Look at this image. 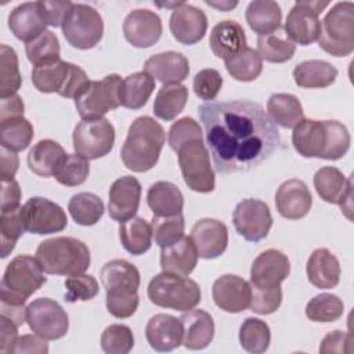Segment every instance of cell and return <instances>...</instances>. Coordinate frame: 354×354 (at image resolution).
<instances>
[{
	"instance_id": "cell-31",
	"label": "cell",
	"mask_w": 354,
	"mask_h": 354,
	"mask_svg": "<svg viewBox=\"0 0 354 354\" xmlns=\"http://www.w3.org/2000/svg\"><path fill=\"white\" fill-rule=\"evenodd\" d=\"M198 252L189 236H183L177 242L162 248L160 250V268L165 272L188 277L196 263Z\"/></svg>"
},
{
	"instance_id": "cell-13",
	"label": "cell",
	"mask_w": 354,
	"mask_h": 354,
	"mask_svg": "<svg viewBox=\"0 0 354 354\" xmlns=\"http://www.w3.org/2000/svg\"><path fill=\"white\" fill-rule=\"evenodd\" d=\"M72 140L77 155L87 160L100 159L113 148L115 127L105 118L83 119L75 126Z\"/></svg>"
},
{
	"instance_id": "cell-14",
	"label": "cell",
	"mask_w": 354,
	"mask_h": 354,
	"mask_svg": "<svg viewBox=\"0 0 354 354\" xmlns=\"http://www.w3.org/2000/svg\"><path fill=\"white\" fill-rule=\"evenodd\" d=\"M26 322L33 330L46 340H57L66 335L69 317L66 311L53 299L39 297L26 307Z\"/></svg>"
},
{
	"instance_id": "cell-64",
	"label": "cell",
	"mask_w": 354,
	"mask_h": 354,
	"mask_svg": "<svg viewBox=\"0 0 354 354\" xmlns=\"http://www.w3.org/2000/svg\"><path fill=\"white\" fill-rule=\"evenodd\" d=\"M207 6H210V7H214V8H217V10H221V11H230L231 8H234V7H236L238 6V3L236 1H221V3H218V1H205Z\"/></svg>"
},
{
	"instance_id": "cell-55",
	"label": "cell",
	"mask_w": 354,
	"mask_h": 354,
	"mask_svg": "<svg viewBox=\"0 0 354 354\" xmlns=\"http://www.w3.org/2000/svg\"><path fill=\"white\" fill-rule=\"evenodd\" d=\"M282 303V289L281 286L261 289L252 286V299L249 308L260 315L272 314L279 308Z\"/></svg>"
},
{
	"instance_id": "cell-27",
	"label": "cell",
	"mask_w": 354,
	"mask_h": 354,
	"mask_svg": "<svg viewBox=\"0 0 354 354\" xmlns=\"http://www.w3.org/2000/svg\"><path fill=\"white\" fill-rule=\"evenodd\" d=\"M144 72L163 84H176L188 77L189 62L177 51H165L151 55L144 62Z\"/></svg>"
},
{
	"instance_id": "cell-21",
	"label": "cell",
	"mask_w": 354,
	"mask_h": 354,
	"mask_svg": "<svg viewBox=\"0 0 354 354\" xmlns=\"http://www.w3.org/2000/svg\"><path fill=\"white\" fill-rule=\"evenodd\" d=\"M212 296L218 308L236 314L245 311L252 299V286L243 278L234 274H224L217 278L212 288Z\"/></svg>"
},
{
	"instance_id": "cell-3",
	"label": "cell",
	"mask_w": 354,
	"mask_h": 354,
	"mask_svg": "<svg viewBox=\"0 0 354 354\" xmlns=\"http://www.w3.org/2000/svg\"><path fill=\"white\" fill-rule=\"evenodd\" d=\"M165 141L166 133L160 123L151 116H138L130 124L120 149L123 165L134 173L151 170L159 160Z\"/></svg>"
},
{
	"instance_id": "cell-11",
	"label": "cell",
	"mask_w": 354,
	"mask_h": 354,
	"mask_svg": "<svg viewBox=\"0 0 354 354\" xmlns=\"http://www.w3.org/2000/svg\"><path fill=\"white\" fill-rule=\"evenodd\" d=\"M178 165L188 188L199 194H209L214 189L216 178L210 166V155L203 138H194L184 142L177 151Z\"/></svg>"
},
{
	"instance_id": "cell-45",
	"label": "cell",
	"mask_w": 354,
	"mask_h": 354,
	"mask_svg": "<svg viewBox=\"0 0 354 354\" xmlns=\"http://www.w3.org/2000/svg\"><path fill=\"white\" fill-rule=\"evenodd\" d=\"M271 342V332L267 322L249 317L239 328V343L243 350L253 354L267 351Z\"/></svg>"
},
{
	"instance_id": "cell-57",
	"label": "cell",
	"mask_w": 354,
	"mask_h": 354,
	"mask_svg": "<svg viewBox=\"0 0 354 354\" xmlns=\"http://www.w3.org/2000/svg\"><path fill=\"white\" fill-rule=\"evenodd\" d=\"M72 1L69 0H40L37 1L39 12L47 26H62L68 12L72 8Z\"/></svg>"
},
{
	"instance_id": "cell-23",
	"label": "cell",
	"mask_w": 354,
	"mask_h": 354,
	"mask_svg": "<svg viewBox=\"0 0 354 354\" xmlns=\"http://www.w3.org/2000/svg\"><path fill=\"white\" fill-rule=\"evenodd\" d=\"M198 256L206 260L221 256L228 245V230L224 223L216 218L198 220L189 235Z\"/></svg>"
},
{
	"instance_id": "cell-17",
	"label": "cell",
	"mask_w": 354,
	"mask_h": 354,
	"mask_svg": "<svg viewBox=\"0 0 354 354\" xmlns=\"http://www.w3.org/2000/svg\"><path fill=\"white\" fill-rule=\"evenodd\" d=\"M232 223L239 235L249 242H260L267 238L272 227V216L267 203L248 198L241 201L234 210Z\"/></svg>"
},
{
	"instance_id": "cell-39",
	"label": "cell",
	"mask_w": 354,
	"mask_h": 354,
	"mask_svg": "<svg viewBox=\"0 0 354 354\" xmlns=\"http://www.w3.org/2000/svg\"><path fill=\"white\" fill-rule=\"evenodd\" d=\"M296 44L289 39L285 29L279 26L277 30L260 35L257 37V53L260 57L272 64H282L295 55Z\"/></svg>"
},
{
	"instance_id": "cell-37",
	"label": "cell",
	"mask_w": 354,
	"mask_h": 354,
	"mask_svg": "<svg viewBox=\"0 0 354 354\" xmlns=\"http://www.w3.org/2000/svg\"><path fill=\"white\" fill-rule=\"evenodd\" d=\"M245 18L250 29L260 35H267L281 26L282 11L277 1L254 0L249 3Z\"/></svg>"
},
{
	"instance_id": "cell-18",
	"label": "cell",
	"mask_w": 354,
	"mask_h": 354,
	"mask_svg": "<svg viewBox=\"0 0 354 354\" xmlns=\"http://www.w3.org/2000/svg\"><path fill=\"white\" fill-rule=\"evenodd\" d=\"M290 272V261L285 253L278 249L261 252L250 267V286L270 289L281 286V282Z\"/></svg>"
},
{
	"instance_id": "cell-26",
	"label": "cell",
	"mask_w": 354,
	"mask_h": 354,
	"mask_svg": "<svg viewBox=\"0 0 354 354\" xmlns=\"http://www.w3.org/2000/svg\"><path fill=\"white\" fill-rule=\"evenodd\" d=\"M145 337L156 351H171L183 343V325L180 318L170 314H156L145 326Z\"/></svg>"
},
{
	"instance_id": "cell-1",
	"label": "cell",
	"mask_w": 354,
	"mask_h": 354,
	"mask_svg": "<svg viewBox=\"0 0 354 354\" xmlns=\"http://www.w3.org/2000/svg\"><path fill=\"white\" fill-rule=\"evenodd\" d=\"M206 144L218 173L249 171L281 145L277 124L253 101H209L198 108Z\"/></svg>"
},
{
	"instance_id": "cell-52",
	"label": "cell",
	"mask_w": 354,
	"mask_h": 354,
	"mask_svg": "<svg viewBox=\"0 0 354 354\" xmlns=\"http://www.w3.org/2000/svg\"><path fill=\"white\" fill-rule=\"evenodd\" d=\"M133 346L134 336L127 325L112 324L101 335V348L106 354H127Z\"/></svg>"
},
{
	"instance_id": "cell-40",
	"label": "cell",
	"mask_w": 354,
	"mask_h": 354,
	"mask_svg": "<svg viewBox=\"0 0 354 354\" xmlns=\"http://www.w3.org/2000/svg\"><path fill=\"white\" fill-rule=\"evenodd\" d=\"M188 101V88L184 84H163L153 101V115L162 120H173L183 112Z\"/></svg>"
},
{
	"instance_id": "cell-33",
	"label": "cell",
	"mask_w": 354,
	"mask_h": 354,
	"mask_svg": "<svg viewBox=\"0 0 354 354\" xmlns=\"http://www.w3.org/2000/svg\"><path fill=\"white\" fill-rule=\"evenodd\" d=\"M66 155L59 142L50 138L40 140L28 153V166L40 177H51L55 176Z\"/></svg>"
},
{
	"instance_id": "cell-42",
	"label": "cell",
	"mask_w": 354,
	"mask_h": 354,
	"mask_svg": "<svg viewBox=\"0 0 354 354\" xmlns=\"http://www.w3.org/2000/svg\"><path fill=\"white\" fill-rule=\"evenodd\" d=\"M33 138V126L24 116L11 118L0 122L1 148L19 152L29 147Z\"/></svg>"
},
{
	"instance_id": "cell-46",
	"label": "cell",
	"mask_w": 354,
	"mask_h": 354,
	"mask_svg": "<svg viewBox=\"0 0 354 354\" xmlns=\"http://www.w3.org/2000/svg\"><path fill=\"white\" fill-rule=\"evenodd\" d=\"M22 77L18 68L17 51L7 46H0V98L17 94L21 88Z\"/></svg>"
},
{
	"instance_id": "cell-30",
	"label": "cell",
	"mask_w": 354,
	"mask_h": 354,
	"mask_svg": "<svg viewBox=\"0 0 354 354\" xmlns=\"http://www.w3.org/2000/svg\"><path fill=\"white\" fill-rule=\"evenodd\" d=\"M306 272L310 283L318 289H332L340 281L339 260L326 248H318L310 254Z\"/></svg>"
},
{
	"instance_id": "cell-9",
	"label": "cell",
	"mask_w": 354,
	"mask_h": 354,
	"mask_svg": "<svg viewBox=\"0 0 354 354\" xmlns=\"http://www.w3.org/2000/svg\"><path fill=\"white\" fill-rule=\"evenodd\" d=\"M88 82L90 79L80 66L61 59L32 71V83L37 91L57 93L65 98L75 100Z\"/></svg>"
},
{
	"instance_id": "cell-22",
	"label": "cell",
	"mask_w": 354,
	"mask_h": 354,
	"mask_svg": "<svg viewBox=\"0 0 354 354\" xmlns=\"http://www.w3.org/2000/svg\"><path fill=\"white\" fill-rule=\"evenodd\" d=\"M170 32L181 44L192 46L205 37L207 30L206 14L191 4L183 3L170 15Z\"/></svg>"
},
{
	"instance_id": "cell-19",
	"label": "cell",
	"mask_w": 354,
	"mask_h": 354,
	"mask_svg": "<svg viewBox=\"0 0 354 354\" xmlns=\"http://www.w3.org/2000/svg\"><path fill=\"white\" fill-rule=\"evenodd\" d=\"M314 187L322 201L328 203H336L342 207V213L351 212L353 183L337 167L325 166L315 171Z\"/></svg>"
},
{
	"instance_id": "cell-59",
	"label": "cell",
	"mask_w": 354,
	"mask_h": 354,
	"mask_svg": "<svg viewBox=\"0 0 354 354\" xmlns=\"http://www.w3.org/2000/svg\"><path fill=\"white\" fill-rule=\"evenodd\" d=\"M12 353H29V354H46L48 353V344L46 339L39 335H22L17 339Z\"/></svg>"
},
{
	"instance_id": "cell-10",
	"label": "cell",
	"mask_w": 354,
	"mask_h": 354,
	"mask_svg": "<svg viewBox=\"0 0 354 354\" xmlns=\"http://www.w3.org/2000/svg\"><path fill=\"white\" fill-rule=\"evenodd\" d=\"M123 79L116 75H106L101 80H90L76 95L75 105L82 119H100L106 112L122 105Z\"/></svg>"
},
{
	"instance_id": "cell-41",
	"label": "cell",
	"mask_w": 354,
	"mask_h": 354,
	"mask_svg": "<svg viewBox=\"0 0 354 354\" xmlns=\"http://www.w3.org/2000/svg\"><path fill=\"white\" fill-rule=\"evenodd\" d=\"M155 90V79L147 72H136L123 79L122 106L129 109L142 108Z\"/></svg>"
},
{
	"instance_id": "cell-51",
	"label": "cell",
	"mask_w": 354,
	"mask_h": 354,
	"mask_svg": "<svg viewBox=\"0 0 354 354\" xmlns=\"http://www.w3.org/2000/svg\"><path fill=\"white\" fill-rule=\"evenodd\" d=\"M90 174V163L77 153H68L57 170L54 178L65 187H77L83 184Z\"/></svg>"
},
{
	"instance_id": "cell-43",
	"label": "cell",
	"mask_w": 354,
	"mask_h": 354,
	"mask_svg": "<svg viewBox=\"0 0 354 354\" xmlns=\"http://www.w3.org/2000/svg\"><path fill=\"white\" fill-rule=\"evenodd\" d=\"M68 210L79 225H94L104 214L105 206L101 198L93 192H79L68 203Z\"/></svg>"
},
{
	"instance_id": "cell-29",
	"label": "cell",
	"mask_w": 354,
	"mask_h": 354,
	"mask_svg": "<svg viewBox=\"0 0 354 354\" xmlns=\"http://www.w3.org/2000/svg\"><path fill=\"white\" fill-rule=\"evenodd\" d=\"M183 325V344L188 350H203L214 337V321L201 308L184 311L180 317Z\"/></svg>"
},
{
	"instance_id": "cell-16",
	"label": "cell",
	"mask_w": 354,
	"mask_h": 354,
	"mask_svg": "<svg viewBox=\"0 0 354 354\" xmlns=\"http://www.w3.org/2000/svg\"><path fill=\"white\" fill-rule=\"evenodd\" d=\"M22 217L26 231L37 235L61 232L68 224L64 209L43 196L28 199L22 206Z\"/></svg>"
},
{
	"instance_id": "cell-56",
	"label": "cell",
	"mask_w": 354,
	"mask_h": 354,
	"mask_svg": "<svg viewBox=\"0 0 354 354\" xmlns=\"http://www.w3.org/2000/svg\"><path fill=\"white\" fill-rule=\"evenodd\" d=\"M223 86V77L218 71L206 68L199 71L194 77V91L203 101H212L217 97Z\"/></svg>"
},
{
	"instance_id": "cell-35",
	"label": "cell",
	"mask_w": 354,
	"mask_h": 354,
	"mask_svg": "<svg viewBox=\"0 0 354 354\" xmlns=\"http://www.w3.org/2000/svg\"><path fill=\"white\" fill-rule=\"evenodd\" d=\"M337 77V69L322 59H307L293 69V80L303 88H324Z\"/></svg>"
},
{
	"instance_id": "cell-8",
	"label": "cell",
	"mask_w": 354,
	"mask_h": 354,
	"mask_svg": "<svg viewBox=\"0 0 354 354\" xmlns=\"http://www.w3.org/2000/svg\"><path fill=\"white\" fill-rule=\"evenodd\" d=\"M319 47L330 55L346 57L354 51V3L339 1L321 21Z\"/></svg>"
},
{
	"instance_id": "cell-2",
	"label": "cell",
	"mask_w": 354,
	"mask_h": 354,
	"mask_svg": "<svg viewBox=\"0 0 354 354\" xmlns=\"http://www.w3.org/2000/svg\"><path fill=\"white\" fill-rule=\"evenodd\" d=\"M292 144L303 158L337 160L347 153L351 137L337 120L303 119L293 127Z\"/></svg>"
},
{
	"instance_id": "cell-48",
	"label": "cell",
	"mask_w": 354,
	"mask_h": 354,
	"mask_svg": "<svg viewBox=\"0 0 354 354\" xmlns=\"http://www.w3.org/2000/svg\"><path fill=\"white\" fill-rule=\"evenodd\" d=\"M344 311L342 299L332 293H321L314 296L306 306V317L314 322L337 321Z\"/></svg>"
},
{
	"instance_id": "cell-4",
	"label": "cell",
	"mask_w": 354,
	"mask_h": 354,
	"mask_svg": "<svg viewBox=\"0 0 354 354\" xmlns=\"http://www.w3.org/2000/svg\"><path fill=\"white\" fill-rule=\"evenodd\" d=\"M101 282L106 292V310L116 318L131 317L140 303V271L123 259L106 261L101 268Z\"/></svg>"
},
{
	"instance_id": "cell-34",
	"label": "cell",
	"mask_w": 354,
	"mask_h": 354,
	"mask_svg": "<svg viewBox=\"0 0 354 354\" xmlns=\"http://www.w3.org/2000/svg\"><path fill=\"white\" fill-rule=\"evenodd\" d=\"M147 203L153 216H176L183 213L184 196L176 184L170 181H156L148 188Z\"/></svg>"
},
{
	"instance_id": "cell-38",
	"label": "cell",
	"mask_w": 354,
	"mask_h": 354,
	"mask_svg": "<svg viewBox=\"0 0 354 354\" xmlns=\"http://www.w3.org/2000/svg\"><path fill=\"white\" fill-rule=\"evenodd\" d=\"M122 246L131 254L140 256L149 250L152 245V227L142 217H131L119 225Z\"/></svg>"
},
{
	"instance_id": "cell-28",
	"label": "cell",
	"mask_w": 354,
	"mask_h": 354,
	"mask_svg": "<svg viewBox=\"0 0 354 354\" xmlns=\"http://www.w3.org/2000/svg\"><path fill=\"white\" fill-rule=\"evenodd\" d=\"M209 44L217 58L228 61L246 47V35L239 22L224 19L213 26Z\"/></svg>"
},
{
	"instance_id": "cell-7",
	"label": "cell",
	"mask_w": 354,
	"mask_h": 354,
	"mask_svg": "<svg viewBox=\"0 0 354 354\" xmlns=\"http://www.w3.org/2000/svg\"><path fill=\"white\" fill-rule=\"evenodd\" d=\"M147 292L155 306L183 313L195 308L202 297L201 288L194 279L165 271L149 281Z\"/></svg>"
},
{
	"instance_id": "cell-44",
	"label": "cell",
	"mask_w": 354,
	"mask_h": 354,
	"mask_svg": "<svg viewBox=\"0 0 354 354\" xmlns=\"http://www.w3.org/2000/svg\"><path fill=\"white\" fill-rule=\"evenodd\" d=\"M25 53L29 62L36 66L48 65L61 59V47L54 32L46 30L32 41L25 44Z\"/></svg>"
},
{
	"instance_id": "cell-5",
	"label": "cell",
	"mask_w": 354,
	"mask_h": 354,
	"mask_svg": "<svg viewBox=\"0 0 354 354\" xmlns=\"http://www.w3.org/2000/svg\"><path fill=\"white\" fill-rule=\"evenodd\" d=\"M43 271L51 275H79L90 267L91 256L84 242L72 236L44 239L36 249Z\"/></svg>"
},
{
	"instance_id": "cell-58",
	"label": "cell",
	"mask_w": 354,
	"mask_h": 354,
	"mask_svg": "<svg viewBox=\"0 0 354 354\" xmlns=\"http://www.w3.org/2000/svg\"><path fill=\"white\" fill-rule=\"evenodd\" d=\"M353 337L350 333L343 330H333L328 333L319 346V353L329 354V353H350L351 351Z\"/></svg>"
},
{
	"instance_id": "cell-6",
	"label": "cell",
	"mask_w": 354,
	"mask_h": 354,
	"mask_svg": "<svg viewBox=\"0 0 354 354\" xmlns=\"http://www.w3.org/2000/svg\"><path fill=\"white\" fill-rule=\"evenodd\" d=\"M47 278L36 257L18 254L4 271L0 285V303L25 304L36 290H39Z\"/></svg>"
},
{
	"instance_id": "cell-60",
	"label": "cell",
	"mask_w": 354,
	"mask_h": 354,
	"mask_svg": "<svg viewBox=\"0 0 354 354\" xmlns=\"http://www.w3.org/2000/svg\"><path fill=\"white\" fill-rule=\"evenodd\" d=\"M18 325L10 318L0 317V353H12L15 342L18 339Z\"/></svg>"
},
{
	"instance_id": "cell-15",
	"label": "cell",
	"mask_w": 354,
	"mask_h": 354,
	"mask_svg": "<svg viewBox=\"0 0 354 354\" xmlns=\"http://www.w3.org/2000/svg\"><path fill=\"white\" fill-rule=\"evenodd\" d=\"M328 6L329 1L319 0L296 1L286 17L283 26L289 39L300 46H308L317 41L321 33L319 14Z\"/></svg>"
},
{
	"instance_id": "cell-61",
	"label": "cell",
	"mask_w": 354,
	"mask_h": 354,
	"mask_svg": "<svg viewBox=\"0 0 354 354\" xmlns=\"http://www.w3.org/2000/svg\"><path fill=\"white\" fill-rule=\"evenodd\" d=\"M21 188L15 180L1 181V212L19 207Z\"/></svg>"
},
{
	"instance_id": "cell-36",
	"label": "cell",
	"mask_w": 354,
	"mask_h": 354,
	"mask_svg": "<svg viewBox=\"0 0 354 354\" xmlns=\"http://www.w3.org/2000/svg\"><path fill=\"white\" fill-rule=\"evenodd\" d=\"M267 115L275 124L283 129H293L304 119L300 100L289 93L271 94L267 101Z\"/></svg>"
},
{
	"instance_id": "cell-32",
	"label": "cell",
	"mask_w": 354,
	"mask_h": 354,
	"mask_svg": "<svg viewBox=\"0 0 354 354\" xmlns=\"http://www.w3.org/2000/svg\"><path fill=\"white\" fill-rule=\"evenodd\" d=\"M46 26L47 25L39 12L37 1L22 3L8 15V28L18 40L25 43L32 41L46 32Z\"/></svg>"
},
{
	"instance_id": "cell-63",
	"label": "cell",
	"mask_w": 354,
	"mask_h": 354,
	"mask_svg": "<svg viewBox=\"0 0 354 354\" xmlns=\"http://www.w3.org/2000/svg\"><path fill=\"white\" fill-rule=\"evenodd\" d=\"M19 159L14 151L1 148V162H0V178L1 181L14 180V176L18 170Z\"/></svg>"
},
{
	"instance_id": "cell-53",
	"label": "cell",
	"mask_w": 354,
	"mask_h": 354,
	"mask_svg": "<svg viewBox=\"0 0 354 354\" xmlns=\"http://www.w3.org/2000/svg\"><path fill=\"white\" fill-rule=\"evenodd\" d=\"M65 300L68 303L87 301L98 295L100 285L93 275L79 274L65 279Z\"/></svg>"
},
{
	"instance_id": "cell-12",
	"label": "cell",
	"mask_w": 354,
	"mask_h": 354,
	"mask_svg": "<svg viewBox=\"0 0 354 354\" xmlns=\"http://www.w3.org/2000/svg\"><path fill=\"white\" fill-rule=\"evenodd\" d=\"M62 33L72 47L79 50L93 48L104 35L102 17L88 4L73 3L62 24Z\"/></svg>"
},
{
	"instance_id": "cell-47",
	"label": "cell",
	"mask_w": 354,
	"mask_h": 354,
	"mask_svg": "<svg viewBox=\"0 0 354 354\" xmlns=\"http://www.w3.org/2000/svg\"><path fill=\"white\" fill-rule=\"evenodd\" d=\"M225 68L235 80L252 82L263 71V58L254 48L246 46L238 55L225 61Z\"/></svg>"
},
{
	"instance_id": "cell-24",
	"label": "cell",
	"mask_w": 354,
	"mask_h": 354,
	"mask_svg": "<svg viewBox=\"0 0 354 354\" xmlns=\"http://www.w3.org/2000/svg\"><path fill=\"white\" fill-rule=\"evenodd\" d=\"M141 199V184L133 176H123L109 188L108 213L111 218L123 223L136 216Z\"/></svg>"
},
{
	"instance_id": "cell-50",
	"label": "cell",
	"mask_w": 354,
	"mask_h": 354,
	"mask_svg": "<svg viewBox=\"0 0 354 354\" xmlns=\"http://www.w3.org/2000/svg\"><path fill=\"white\" fill-rule=\"evenodd\" d=\"M152 227V238L155 239V243L160 248L169 246L178 239L184 236V216L183 213L176 216H153L151 220Z\"/></svg>"
},
{
	"instance_id": "cell-20",
	"label": "cell",
	"mask_w": 354,
	"mask_h": 354,
	"mask_svg": "<svg viewBox=\"0 0 354 354\" xmlns=\"http://www.w3.org/2000/svg\"><path fill=\"white\" fill-rule=\"evenodd\" d=\"M123 35L131 46L148 48L158 43L162 36V19L148 8L133 10L124 18Z\"/></svg>"
},
{
	"instance_id": "cell-54",
	"label": "cell",
	"mask_w": 354,
	"mask_h": 354,
	"mask_svg": "<svg viewBox=\"0 0 354 354\" xmlns=\"http://www.w3.org/2000/svg\"><path fill=\"white\" fill-rule=\"evenodd\" d=\"M194 138H203V134L199 123L192 118H181L169 129L167 142L173 151H177L184 142Z\"/></svg>"
},
{
	"instance_id": "cell-49",
	"label": "cell",
	"mask_w": 354,
	"mask_h": 354,
	"mask_svg": "<svg viewBox=\"0 0 354 354\" xmlns=\"http://www.w3.org/2000/svg\"><path fill=\"white\" fill-rule=\"evenodd\" d=\"M26 231L24 217H22V206L1 212L0 214V243H1V259H6L15 248L17 241Z\"/></svg>"
},
{
	"instance_id": "cell-62",
	"label": "cell",
	"mask_w": 354,
	"mask_h": 354,
	"mask_svg": "<svg viewBox=\"0 0 354 354\" xmlns=\"http://www.w3.org/2000/svg\"><path fill=\"white\" fill-rule=\"evenodd\" d=\"M25 105L22 98L18 94L0 98V122L11 118L24 116Z\"/></svg>"
},
{
	"instance_id": "cell-25",
	"label": "cell",
	"mask_w": 354,
	"mask_h": 354,
	"mask_svg": "<svg viewBox=\"0 0 354 354\" xmlns=\"http://www.w3.org/2000/svg\"><path fill=\"white\" fill-rule=\"evenodd\" d=\"M278 213L289 220H299L308 214L313 206V196L307 184L299 178L283 181L275 194Z\"/></svg>"
}]
</instances>
